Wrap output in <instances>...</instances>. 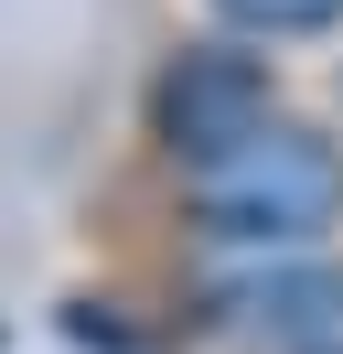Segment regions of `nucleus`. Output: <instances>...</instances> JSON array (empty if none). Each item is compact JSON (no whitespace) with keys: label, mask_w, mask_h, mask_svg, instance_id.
I'll list each match as a JSON object with an SVG mask.
<instances>
[{"label":"nucleus","mask_w":343,"mask_h":354,"mask_svg":"<svg viewBox=\"0 0 343 354\" xmlns=\"http://www.w3.org/2000/svg\"><path fill=\"white\" fill-rule=\"evenodd\" d=\"M183 225L214 247H257V258H300L343 225V140L279 108L236 151L183 172Z\"/></svg>","instance_id":"f257e3e1"},{"label":"nucleus","mask_w":343,"mask_h":354,"mask_svg":"<svg viewBox=\"0 0 343 354\" xmlns=\"http://www.w3.org/2000/svg\"><path fill=\"white\" fill-rule=\"evenodd\" d=\"M279 118V65L257 44H183L161 75H150V140L172 151V172L236 151L247 129Z\"/></svg>","instance_id":"f03ea898"},{"label":"nucleus","mask_w":343,"mask_h":354,"mask_svg":"<svg viewBox=\"0 0 343 354\" xmlns=\"http://www.w3.org/2000/svg\"><path fill=\"white\" fill-rule=\"evenodd\" d=\"M247 322L279 354H343V258H290L247 279Z\"/></svg>","instance_id":"7ed1b4c3"},{"label":"nucleus","mask_w":343,"mask_h":354,"mask_svg":"<svg viewBox=\"0 0 343 354\" xmlns=\"http://www.w3.org/2000/svg\"><path fill=\"white\" fill-rule=\"evenodd\" d=\"M236 44H311V32H343V0H204Z\"/></svg>","instance_id":"20e7f679"},{"label":"nucleus","mask_w":343,"mask_h":354,"mask_svg":"<svg viewBox=\"0 0 343 354\" xmlns=\"http://www.w3.org/2000/svg\"><path fill=\"white\" fill-rule=\"evenodd\" d=\"M64 344H86V354H97V344L107 354H140V333L118 322V301H64Z\"/></svg>","instance_id":"39448f33"},{"label":"nucleus","mask_w":343,"mask_h":354,"mask_svg":"<svg viewBox=\"0 0 343 354\" xmlns=\"http://www.w3.org/2000/svg\"><path fill=\"white\" fill-rule=\"evenodd\" d=\"M0 344H11V333H0Z\"/></svg>","instance_id":"423d86ee"}]
</instances>
